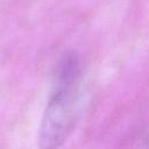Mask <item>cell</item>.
Masks as SVG:
<instances>
[{
    "label": "cell",
    "instance_id": "6da1fadb",
    "mask_svg": "<svg viewBox=\"0 0 149 149\" xmlns=\"http://www.w3.org/2000/svg\"><path fill=\"white\" fill-rule=\"evenodd\" d=\"M84 95V71L74 55L65 56L57 68L51 94L40 126L42 148L62 146L73 132L80 115Z\"/></svg>",
    "mask_w": 149,
    "mask_h": 149
}]
</instances>
